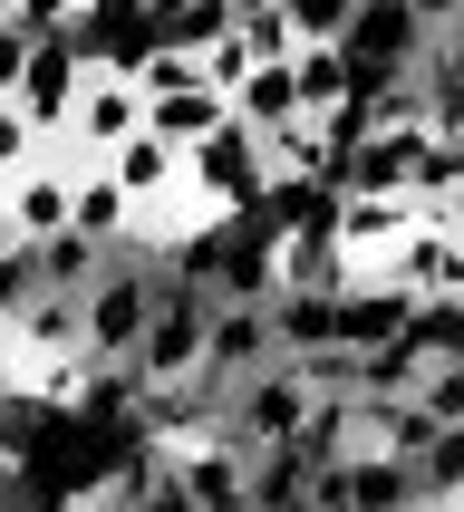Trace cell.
<instances>
[{"label":"cell","instance_id":"1","mask_svg":"<svg viewBox=\"0 0 464 512\" xmlns=\"http://www.w3.org/2000/svg\"><path fill=\"white\" fill-rule=\"evenodd\" d=\"M310 406H319V387L300 377V358H281V368H261V377H242V387H223V445H242V455L300 445Z\"/></svg>","mask_w":464,"mask_h":512},{"label":"cell","instance_id":"2","mask_svg":"<svg viewBox=\"0 0 464 512\" xmlns=\"http://www.w3.org/2000/svg\"><path fill=\"white\" fill-rule=\"evenodd\" d=\"M145 126H155V97L136 87V68H97L87 97L68 107V126H58V145H68L78 165H107V155H126Z\"/></svg>","mask_w":464,"mask_h":512},{"label":"cell","instance_id":"3","mask_svg":"<svg viewBox=\"0 0 464 512\" xmlns=\"http://www.w3.org/2000/svg\"><path fill=\"white\" fill-rule=\"evenodd\" d=\"M0 232H10V242H58V232H78V155H68V145H49L39 165L0 174Z\"/></svg>","mask_w":464,"mask_h":512},{"label":"cell","instance_id":"4","mask_svg":"<svg viewBox=\"0 0 464 512\" xmlns=\"http://www.w3.org/2000/svg\"><path fill=\"white\" fill-rule=\"evenodd\" d=\"M194 184L223 203L232 223H242V213H271V203H281V165H271V136L232 116L213 145H194Z\"/></svg>","mask_w":464,"mask_h":512},{"label":"cell","instance_id":"5","mask_svg":"<svg viewBox=\"0 0 464 512\" xmlns=\"http://www.w3.org/2000/svg\"><path fill=\"white\" fill-rule=\"evenodd\" d=\"M87 78H97V49L68 29V39H39V49L10 58V68H0V97H20V107L58 136V126H68V107L87 97Z\"/></svg>","mask_w":464,"mask_h":512},{"label":"cell","instance_id":"6","mask_svg":"<svg viewBox=\"0 0 464 512\" xmlns=\"http://www.w3.org/2000/svg\"><path fill=\"white\" fill-rule=\"evenodd\" d=\"M281 358H290V348H281V310H271V300H213V368H203V377L242 387V377L281 368Z\"/></svg>","mask_w":464,"mask_h":512},{"label":"cell","instance_id":"7","mask_svg":"<svg viewBox=\"0 0 464 512\" xmlns=\"http://www.w3.org/2000/svg\"><path fill=\"white\" fill-rule=\"evenodd\" d=\"M329 223H339V242L358 261H377V252H397V242L426 232V203L416 194H329Z\"/></svg>","mask_w":464,"mask_h":512},{"label":"cell","instance_id":"8","mask_svg":"<svg viewBox=\"0 0 464 512\" xmlns=\"http://www.w3.org/2000/svg\"><path fill=\"white\" fill-rule=\"evenodd\" d=\"M107 174L126 184V194H136V213H155V203H174L184 184H194V155H184V145H165L155 126H145L126 155H107Z\"/></svg>","mask_w":464,"mask_h":512},{"label":"cell","instance_id":"9","mask_svg":"<svg viewBox=\"0 0 464 512\" xmlns=\"http://www.w3.org/2000/svg\"><path fill=\"white\" fill-rule=\"evenodd\" d=\"M271 310H281V348L290 358H310V348H358L348 339V300H329V290H271Z\"/></svg>","mask_w":464,"mask_h":512},{"label":"cell","instance_id":"10","mask_svg":"<svg viewBox=\"0 0 464 512\" xmlns=\"http://www.w3.org/2000/svg\"><path fill=\"white\" fill-rule=\"evenodd\" d=\"M223 126H232V97H223V87H174V97H155V136L184 145V155L213 145Z\"/></svg>","mask_w":464,"mask_h":512},{"label":"cell","instance_id":"11","mask_svg":"<svg viewBox=\"0 0 464 512\" xmlns=\"http://www.w3.org/2000/svg\"><path fill=\"white\" fill-rule=\"evenodd\" d=\"M232 116L271 136V126H300V116H310V97H300V78H290V68H252V78L232 87Z\"/></svg>","mask_w":464,"mask_h":512},{"label":"cell","instance_id":"12","mask_svg":"<svg viewBox=\"0 0 464 512\" xmlns=\"http://www.w3.org/2000/svg\"><path fill=\"white\" fill-rule=\"evenodd\" d=\"M435 435H445V426L426 416V397H368V445H377V455H406V464H416Z\"/></svg>","mask_w":464,"mask_h":512},{"label":"cell","instance_id":"13","mask_svg":"<svg viewBox=\"0 0 464 512\" xmlns=\"http://www.w3.org/2000/svg\"><path fill=\"white\" fill-rule=\"evenodd\" d=\"M290 78H300L310 116H329V107H348V97H358V58H348V49H300V58H290Z\"/></svg>","mask_w":464,"mask_h":512},{"label":"cell","instance_id":"14","mask_svg":"<svg viewBox=\"0 0 464 512\" xmlns=\"http://www.w3.org/2000/svg\"><path fill=\"white\" fill-rule=\"evenodd\" d=\"M136 87L145 97H174V87H213V68H203V49H184V39H155V49L136 58Z\"/></svg>","mask_w":464,"mask_h":512},{"label":"cell","instance_id":"15","mask_svg":"<svg viewBox=\"0 0 464 512\" xmlns=\"http://www.w3.org/2000/svg\"><path fill=\"white\" fill-rule=\"evenodd\" d=\"M290 29H300V49H348V29H358V10L368 0H281Z\"/></svg>","mask_w":464,"mask_h":512},{"label":"cell","instance_id":"16","mask_svg":"<svg viewBox=\"0 0 464 512\" xmlns=\"http://www.w3.org/2000/svg\"><path fill=\"white\" fill-rule=\"evenodd\" d=\"M406 329H416V348L426 358H464V300L445 290V300H416L406 310Z\"/></svg>","mask_w":464,"mask_h":512},{"label":"cell","instance_id":"17","mask_svg":"<svg viewBox=\"0 0 464 512\" xmlns=\"http://www.w3.org/2000/svg\"><path fill=\"white\" fill-rule=\"evenodd\" d=\"M300 377H310L319 397H368V348H310Z\"/></svg>","mask_w":464,"mask_h":512},{"label":"cell","instance_id":"18","mask_svg":"<svg viewBox=\"0 0 464 512\" xmlns=\"http://www.w3.org/2000/svg\"><path fill=\"white\" fill-rule=\"evenodd\" d=\"M416 493H426V503L464 493V426H445V435L426 445V455H416Z\"/></svg>","mask_w":464,"mask_h":512},{"label":"cell","instance_id":"19","mask_svg":"<svg viewBox=\"0 0 464 512\" xmlns=\"http://www.w3.org/2000/svg\"><path fill=\"white\" fill-rule=\"evenodd\" d=\"M416 397H426V416H435V426H464V358H435Z\"/></svg>","mask_w":464,"mask_h":512},{"label":"cell","instance_id":"20","mask_svg":"<svg viewBox=\"0 0 464 512\" xmlns=\"http://www.w3.org/2000/svg\"><path fill=\"white\" fill-rule=\"evenodd\" d=\"M203 68H213V87H223V97H232V87H242V78H252V68H261V58H252V39H242V29H223V39L203 49Z\"/></svg>","mask_w":464,"mask_h":512},{"label":"cell","instance_id":"21","mask_svg":"<svg viewBox=\"0 0 464 512\" xmlns=\"http://www.w3.org/2000/svg\"><path fill=\"white\" fill-rule=\"evenodd\" d=\"M145 10H155V20H165V29H174V20H184V10H194V0H145Z\"/></svg>","mask_w":464,"mask_h":512},{"label":"cell","instance_id":"22","mask_svg":"<svg viewBox=\"0 0 464 512\" xmlns=\"http://www.w3.org/2000/svg\"><path fill=\"white\" fill-rule=\"evenodd\" d=\"M232 10H242V20H271V10H281V0H232Z\"/></svg>","mask_w":464,"mask_h":512},{"label":"cell","instance_id":"23","mask_svg":"<svg viewBox=\"0 0 464 512\" xmlns=\"http://www.w3.org/2000/svg\"><path fill=\"white\" fill-rule=\"evenodd\" d=\"M435 512H464V493H445V503H435Z\"/></svg>","mask_w":464,"mask_h":512},{"label":"cell","instance_id":"24","mask_svg":"<svg viewBox=\"0 0 464 512\" xmlns=\"http://www.w3.org/2000/svg\"><path fill=\"white\" fill-rule=\"evenodd\" d=\"M87 10H97V0H78V20H87Z\"/></svg>","mask_w":464,"mask_h":512},{"label":"cell","instance_id":"25","mask_svg":"<svg viewBox=\"0 0 464 512\" xmlns=\"http://www.w3.org/2000/svg\"><path fill=\"white\" fill-rule=\"evenodd\" d=\"M406 512H435V503H406Z\"/></svg>","mask_w":464,"mask_h":512}]
</instances>
